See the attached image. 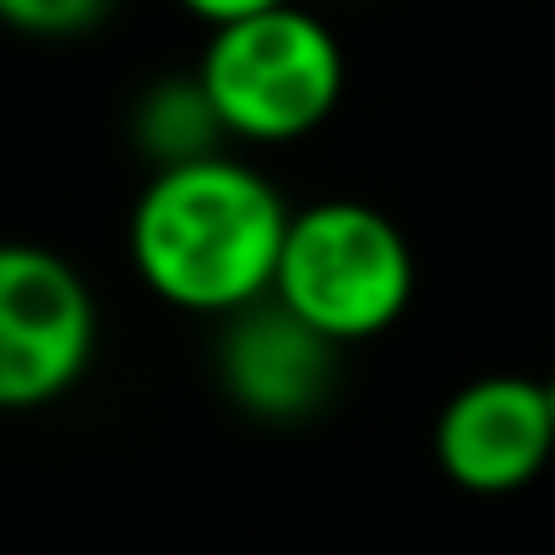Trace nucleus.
<instances>
[{"label": "nucleus", "mask_w": 555, "mask_h": 555, "mask_svg": "<svg viewBox=\"0 0 555 555\" xmlns=\"http://www.w3.org/2000/svg\"><path fill=\"white\" fill-rule=\"evenodd\" d=\"M555 457L550 387L533 376L463 382L436 420V463L468 495H512Z\"/></svg>", "instance_id": "obj_5"}, {"label": "nucleus", "mask_w": 555, "mask_h": 555, "mask_svg": "<svg viewBox=\"0 0 555 555\" xmlns=\"http://www.w3.org/2000/svg\"><path fill=\"white\" fill-rule=\"evenodd\" d=\"M99 311L88 278L44 245L0 240V414L66 398L93 360Z\"/></svg>", "instance_id": "obj_4"}, {"label": "nucleus", "mask_w": 555, "mask_h": 555, "mask_svg": "<svg viewBox=\"0 0 555 555\" xmlns=\"http://www.w3.org/2000/svg\"><path fill=\"white\" fill-rule=\"evenodd\" d=\"M223 137L240 142H300L344 99V44L338 34L289 7L256 12L245 23L212 28L196 66Z\"/></svg>", "instance_id": "obj_3"}, {"label": "nucleus", "mask_w": 555, "mask_h": 555, "mask_svg": "<svg viewBox=\"0 0 555 555\" xmlns=\"http://www.w3.org/2000/svg\"><path fill=\"white\" fill-rule=\"evenodd\" d=\"M180 7L207 23V28H229V23H245L256 12H272V7H289V0H180Z\"/></svg>", "instance_id": "obj_9"}, {"label": "nucleus", "mask_w": 555, "mask_h": 555, "mask_svg": "<svg viewBox=\"0 0 555 555\" xmlns=\"http://www.w3.org/2000/svg\"><path fill=\"white\" fill-rule=\"evenodd\" d=\"M344 349L306 327L289 306L272 295L223 317L218 338V382L229 403L267 425H300L322 414L338 392Z\"/></svg>", "instance_id": "obj_6"}, {"label": "nucleus", "mask_w": 555, "mask_h": 555, "mask_svg": "<svg viewBox=\"0 0 555 555\" xmlns=\"http://www.w3.org/2000/svg\"><path fill=\"white\" fill-rule=\"evenodd\" d=\"M109 17V0H0V28L28 39H77Z\"/></svg>", "instance_id": "obj_8"}, {"label": "nucleus", "mask_w": 555, "mask_h": 555, "mask_svg": "<svg viewBox=\"0 0 555 555\" xmlns=\"http://www.w3.org/2000/svg\"><path fill=\"white\" fill-rule=\"evenodd\" d=\"M131 137H137V147L153 169H175V164L218 153L223 126L207 104L202 77L191 72V77H164L142 93V104L131 115Z\"/></svg>", "instance_id": "obj_7"}, {"label": "nucleus", "mask_w": 555, "mask_h": 555, "mask_svg": "<svg viewBox=\"0 0 555 555\" xmlns=\"http://www.w3.org/2000/svg\"><path fill=\"white\" fill-rule=\"evenodd\" d=\"M272 300L338 349L382 338L414 300V250L371 202H311L289 212Z\"/></svg>", "instance_id": "obj_2"}, {"label": "nucleus", "mask_w": 555, "mask_h": 555, "mask_svg": "<svg viewBox=\"0 0 555 555\" xmlns=\"http://www.w3.org/2000/svg\"><path fill=\"white\" fill-rule=\"evenodd\" d=\"M289 207L250 164L207 153L153 169L131 207V267L175 311L234 317L272 295Z\"/></svg>", "instance_id": "obj_1"}, {"label": "nucleus", "mask_w": 555, "mask_h": 555, "mask_svg": "<svg viewBox=\"0 0 555 555\" xmlns=\"http://www.w3.org/2000/svg\"><path fill=\"white\" fill-rule=\"evenodd\" d=\"M544 387H550V414H555V376H550V382H544Z\"/></svg>", "instance_id": "obj_10"}]
</instances>
